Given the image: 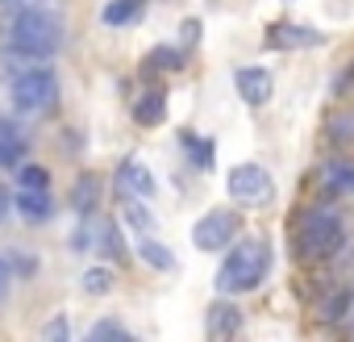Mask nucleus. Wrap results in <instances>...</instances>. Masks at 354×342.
Returning <instances> with one entry per match:
<instances>
[{
  "label": "nucleus",
  "mask_w": 354,
  "mask_h": 342,
  "mask_svg": "<svg viewBox=\"0 0 354 342\" xmlns=\"http://www.w3.org/2000/svg\"><path fill=\"white\" fill-rule=\"evenodd\" d=\"M67 42V30H63V17L50 13L46 5L38 9H21V13H9V26H5V46L21 51V55H34V59H55Z\"/></svg>",
  "instance_id": "f257e3e1"
},
{
  "label": "nucleus",
  "mask_w": 354,
  "mask_h": 342,
  "mask_svg": "<svg viewBox=\"0 0 354 342\" xmlns=\"http://www.w3.org/2000/svg\"><path fill=\"white\" fill-rule=\"evenodd\" d=\"M267 271H271V246L263 238H246L225 255V263L217 271V292H225V296L250 292V288L263 284Z\"/></svg>",
  "instance_id": "f03ea898"
},
{
  "label": "nucleus",
  "mask_w": 354,
  "mask_h": 342,
  "mask_svg": "<svg viewBox=\"0 0 354 342\" xmlns=\"http://www.w3.org/2000/svg\"><path fill=\"white\" fill-rule=\"evenodd\" d=\"M9 100H13V113L21 117H38V113H46L55 100H59V75H55V67H46V63H34L30 71H21V75H13L9 80Z\"/></svg>",
  "instance_id": "7ed1b4c3"
},
{
  "label": "nucleus",
  "mask_w": 354,
  "mask_h": 342,
  "mask_svg": "<svg viewBox=\"0 0 354 342\" xmlns=\"http://www.w3.org/2000/svg\"><path fill=\"white\" fill-rule=\"evenodd\" d=\"M342 213L337 209H308L304 222H300V234H296V251L300 259H321V255H333L342 246Z\"/></svg>",
  "instance_id": "20e7f679"
},
{
  "label": "nucleus",
  "mask_w": 354,
  "mask_h": 342,
  "mask_svg": "<svg viewBox=\"0 0 354 342\" xmlns=\"http://www.w3.org/2000/svg\"><path fill=\"white\" fill-rule=\"evenodd\" d=\"M230 197L242 205H263V201H271V176L259 163H242L230 171Z\"/></svg>",
  "instance_id": "39448f33"
},
{
  "label": "nucleus",
  "mask_w": 354,
  "mask_h": 342,
  "mask_svg": "<svg viewBox=\"0 0 354 342\" xmlns=\"http://www.w3.org/2000/svg\"><path fill=\"white\" fill-rule=\"evenodd\" d=\"M234 234H238V213H230V209H213V213H205V217L196 222L192 242H196L201 251H221V246L234 242Z\"/></svg>",
  "instance_id": "423d86ee"
},
{
  "label": "nucleus",
  "mask_w": 354,
  "mask_h": 342,
  "mask_svg": "<svg viewBox=\"0 0 354 342\" xmlns=\"http://www.w3.org/2000/svg\"><path fill=\"white\" fill-rule=\"evenodd\" d=\"M234 88H238V96H242L250 109L267 105V100H271V92H275V84H271V71H263V67H238V75H234Z\"/></svg>",
  "instance_id": "0eeeda50"
},
{
  "label": "nucleus",
  "mask_w": 354,
  "mask_h": 342,
  "mask_svg": "<svg viewBox=\"0 0 354 342\" xmlns=\"http://www.w3.org/2000/svg\"><path fill=\"white\" fill-rule=\"evenodd\" d=\"M321 197H350L354 192V159H333L317 171Z\"/></svg>",
  "instance_id": "6e6552de"
},
{
  "label": "nucleus",
  "mask_w": 354,
  "mask_h": 342,
  "mask_svg": "<svg viewBox=\"0 0 354 342\" xmlns=\"http://www.w3.org/2000/svg\"><path fill=\"white\" fill-rule=\"evenodd\" d=\"M117 192H125V197H154V176L138 163V159H125L121 167H117Z\"/></svg>",
  "instance_id": "1a4fd4ad"
},
{
  "label": "nucleus",
  "mask_w": 354,
  "mask_h": 342,
  "mask_svg": "<svg viewBox=\"0 0 354 342\" xmlns=\"http://www.w3.org/2000/svg\"><path fill=\"white\" fill-rule=\"evenodd\" d=\"M267 46H279V51H296V46H321V34L308 30V26H292V21H275L267 30Z\"/></svg>",
  "instance_id": "9d476101"
},
{
  "label": "nucleus",
  "mask_w": 354,
  "mask_h": 342,
  "mask_svg": "<svg viewBox=\"0 0 354 342\" xmlns=\"http://www.w3.org/2000/svg\"><path fill=\"white\" fill-rule=\"evenodd\" d=\"M17 213H21L26 222L42 226V222L55 217V201H50L46 188H21V197H17Z\"/></svg>",
  "instance_id": "9b49d317"
},
{
  "label": "nucleus",
  "mask_w": 354,
  "mask_h": 342,
  "mask_svg": "<svg viewBox=\"0 0 354 342\" xmlns=\"http://www.w3.org/2000/svg\"><path fill=\"white\" fill-rule=\"evenodd\" d=\"M242 330V313L230 305V300H217L213 309H209V338H230V334H238Z\"/></svg>",
  "instance_id": "f8f14e48"
},
{
  "label": "nucleus",
  "mask_w": 354,
  "mask_h": 342,
  "mask_svg": "<svg viewBox=\"0 0 354 342\" xmlns=\"http://www.w3.org/2000/svg\"><path fill=\"white\" fill-rule=\"evenodd\" d=\"M21 159H26V142H21V134L0 117V167H21Z\"/></svg>",
  "instance_id": "ddd939ff"
},
{
  "label": "nucleus",
  "mask_w": 354,
  "mask_h": 342,
  "mask_svg": "<svg viewBox=\"0 0 354 342\" xmlns=\"http://www.w3.org/2000/svg\"><path fill=\"white\" fill-rule=\"evenodd\" d=\"M162 117H167V96H162L158 88L146 92V96L133 105V121H138V125H158Z\"/></svg>",
  "instance_id": "4468645a"
},
{
  "label": "nucleus",
  "mask_w": 354,
  "mask_h": 342,
  "mask_svg": "<svg viewBox=\"0 0 354 342\" xmlns=\"http://www.w3.org/2000/svg\"><path fill=\"white\" fill-rule=\"evenodd\" d=\"M138 259L146 267H154V271H175V255L162 242H154V238H138Z\"/></svg>",
  "instance_id": "2eb2a0df"
},
{
  "label": "nucleus",
  "mask_w": 354,
  "mask_h": 342,
  "mask_svg": "<svg viewBox=\"0 0 354 342\" xmlns=\"http://www.w3.org/2000/svg\"><path fill=\"white\" fill-rule=\"evenodd\" d=\"M96 197H100V184H96L92 176H80L75 188H71V209H75L80 217H88V213L96 209Z\"/></svg>",
  "instance_id": "dca6fc26"
},
{
  "label": "nucleus",
  "mask_w": 354,
  "mask_h": 342,
  "mask_svg": "<svg viewBox=\"0 0 354 342\" xmlns=\"http://www.w3.org/2000/svg\"><path fill=\"white\" fill-rule=\"evenodd\" d=\"M350 305H354V292H350V288H337V292H329V296L321 300V317H325V321H342L346 313H354Z\"/></svg>",
  "instance_id": "f3484780"
},
{
  "label": "nucleus",
  "mask_w": 354,
  "mask_h": 342,
  "mask_svg": "<svg viewBox=\"0 0 354 342\" xmlns=\"http://www.w3.org/2000/svg\"><path fill=\"white\" fill-rule=\"evenodd\" d=\"M138 13H142V0H113V5L100 13V21L104 26H129Z\"/></svg>",
  "instance_id": "a211bd4d"
},
{
  "label": "nucleus",
  "mask_w": 354,
  "mask_h": 342,
  "mask_svg": "<svg viewBox=\"0 0 354 342\" xmlns=\"http://www.w3.org/2000/svg\"><path fill=\"white\" fill-rule=\"evenodd\" d=\"M104 226H109V222H84V226L75 230L71 246H75V251H92V246H100V238H104Z\"/></svg>",
  "instance_id": "6ab92c4d"
},
{
  "label": "nucleus",
  "mask_w": 354,
  "mask_h": 342,
  "mask_svg": "<svg viewBox=\"0 0 354 342\" xmlns=\"http://www.w3.org/2000/svg\"><path fill=\"white\" fill-rule=\"evenodd\" d=\"M17 184L21 188H50V171L38 167V163H21L17 167Z\"/></svg>",
  "instance_id": "aec40b11"
},
{
  "label": "nucleus",
  "mask_w": 354,
  "mask_h": 342,
  "mask_svg": "<svg viewBox=\"0 0 354 342\" xmlns=\"http://www.w3.org/2000/svg\"><path fill=\"white\" fill-rule=\"evenodd\" d=\"M109 288H113V271L109 267H88L84 271V292L88 296H104Z\"/></svg>",
  "instance_id": "412c9836"
},
{
  "label": "nucleus",
  "mask_w": 354,
  "mask_h": 342,
  "mask_svg": "<svg viewBox=\"0 0 354 342\" xmlns=\"http://www.w3.org/2000/svg\"><path fill=\"white\" fill-rule=\"evenodd\" d=\"M184 150H192L196 167H213V142H209V138H192V134H184Z\"/></svg>",
  "instance_id": "4be33fe9"
},
{
  "label": "nucleus",
  "mask_w": 354,
  "mask_h": 342,
  "mask_svg": "<svg viewBox=\"0 0 354 342\" xmlns=\"http://www.w3.org/2000/svg\"><path fill=\"white\" fill-rule=\"evenodd\" d=\"M88 338H92V342H100V338H129V330H125L121 321H96Z\"/></svg>",
  "instance_id": "5701e85b"
},
{
  "label": "nucleus",
  "mask_w": 354,
  "mask_h": 342,
  "mask_svg": "<svg viewBox=\"0 0 354 342\" xmlns=\"http://www.w3.org/2000/svg\"><path fill=\"white\" fill-rule=\"evenodd\" d=\"M125 217H129V226H138V230H150V213H146L142 197H133V201L125 205Z\"/></svg>",
  "instance_id": "b1692460"
},
{
  "label": "nucleus",
  "mask_w": 354,
  "mask_h": 342,
  "mask_svg": "<svg viewBox=\"0 0 354 342\" xmlns=\"http://www.w3.org/2000/svg\"><path fill=\"white\" fill-rule=\"evenodd\" d=\"M100 246H104V255H109V259H117V255H121V234H117V226H113V222L104 226V238H100Z\"/></svg>",
  "instance_id": "393cba45"
},
{
  "label": "nucleus",
  "mask_w": 354,
  "mask_h": 342,
  "mask_svg": "<svg viewBox=\"0 0 354 342\" xmlns=\"http://www.w3.org/2000/svg\"><path fill=\"white\" fill-rule=\"evenodd\" d=\"M9 263H13L17 276H34V271H38V259H34V255H9Z\"/></svg>",
  "instance_id": "a878e982"
},
{
  "label": "nucleus",
  "mask_w": 354,
  "mask_h": 342,
  "mask_svg": "<svg viewBox=\"0 0 354 342\" xmlns=\"http://www.w3.org/2000/svg\"><path fill=\"white\" fill-rule=\"evenodd\" d=\"M67 334H71V325H67V321H63V317H59V321H46V325H42V338H46V342H55V338H59V342H63V338H67Z\"/></svg>",
  "instance_id": "bb28decb"
},
{
  "label": "nucleus",
  "mask_w": 354,
  "mask_h": 342,
  "mask_svg": "<svg viewBox=\"0 0 354 342\" xmlns=\"http://www.w3.org/2000/svg\"><path fill=\"white\" fill-rule=\"evenodd\" d=\"M13 276H17V271H13V263H9L5 255H0V300L9 296V288H13Z\"/></svg>",
  "instance_id": "cd10ccee"
},
{
  "label": "nucleus",
  "mask_w": 354,
  "mask_h": 342,
  "mask_svg": "<svg viewBox=\"0 0 354 342\" xmlns=\"http://www.w3.org/2000/svg\"><path fill=\"white\" fill-rule=\"evenodd\" d=\"M13 213H17V197H13L5 184H0V222H9Z\"/></svg>",
  "instance_id": "c85d7f7f"
},
{
  "label": "nucleus",
  "mask_w": 354,
  "mask_h": 342,
  "mask_svg": "<svg viewBox=\"0 0 354 342\" xmlns=\"http://www.w3.org/2000/svg\"><path fill=\"white\" fill-rule=\"evenodd\" d=\"M150 63H158V67H171V71H175V67L184 63V55H175V51H154V55H150Z\"/></svg>",
  "instance_id": "c756f323"
},
{
  "label": "nucleus",
  "mask_w": 354,
  "mask_h": 342,
  "mask_svg": "<svg viewBox=\"0 0 354 342\" xmlns=\"http://www.w3.org/2000/svg\"><path fill=\"white\" fill-rule=\"evenodd\" d=\"M38 5H46V0H0L5 13H21V9H38Z\"/></svg>",
  "instance_id": "7c9ffc66"
},
{
  "label": "nucleus",
  "mask_w": 354,
  "mask_h": 342,
  "mask_svg": "<svg viewBox=\"0 0 354 342\" xmlns=\"http://www.w3.org/2000/svg\"><path fill=\"white\" fill-rule=\"evenodd\" d=\"M196 38H201V26L196 21H184V46H196Z\"/></svg>",
  "instance_id": "2f4dec72"
}]
</instances>
